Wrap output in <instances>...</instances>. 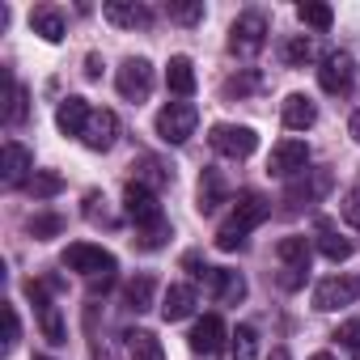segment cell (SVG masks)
Returning a JSON list of instances; mask_svg holds the SVG:
<instances>
[{"label": "cell", "mask_w": 360, "mask_h": 360, "mask_svg": "<svg viewBox=\"0 0 360 360\" xmlns=\"http://www.w3.org/2000/svg\"><path fill=\"white\" fill-rule=\"evenodd\" d=\"M267 217H271V204H267L259 191H242L238 204H233V212H229V221L217 229V246H221V250H238V246L246 242V233L259 229Z\"/></svg>", "instance_id": "obj_1"}, {"label": "cell", "mask_w": 360, "mask_h": 360, "mask_svg": "<svg viewBox=\"0 0 360 360\" xmlns=\"http://www.w3.org/2000/svg\"><path fill=\"white\" fill-rule=\"evenodd\" d=\"M276 259L284 263L280 284H284V288H301V284H305V276H309V259H314L309 238H301V233L280 238V242H276Z\"/></svg>", "instance_id": "obj_2"}, {"label": "cell", "mask_w": 360, "mask_h": 360, "mask_svg": "<svg viewBox=\"0 0 360 360\" xmlns=\"http://www.w3.org/2000/svg\"><path fill=\"white\" fill-rule=\"evenodd\" d=\"M208 140H212V148H217L221 157H233V161H246V157L259 148V136H255V127H246V123H212Z\"/></svg>", "instance_id": "obj_3"}, {"label": "cell", "mask_w": 360, "mask_h": 360, "mask_svg": "<svg viewBox=\"0 0 360 360\" xmlns=\"http://www.w3.org/2000/svg\"><path fill=\"white\" fill-rule=\"evenodd\" d=\"M195 123H200V110L191 102H169L157 110V136L165 144H183L187 136H195Z\"/></svg>", "instance_id": "obj_4"}, {"label": "cell", "mask_w": 360, "mask_h": 360, "mask_svg": "<svg viewBox=\"0 0 360 360\" xmlns=\"http://www.w3.org/2000/svg\"><path fill=\"white\" fill-rule=\"evenodd\" d=\"M64 267L94 280V276H110V271H115V255L102 250V246H89V242H72V246L64 250Z\"/></svg>", "instance_id": "obj_5"}, {"label": "cell", "mask_w": 360, "mask_h": 360, "mask_svg": "<svg viewBox=\"0 0 360 360\" xmlns=\"http://www.w3.org/2000/svg\"><path fill=\"white\" fill-rule=\"evenodd\" d=\"M267 43V18L263 13H242L229 30V51L233 56H259Z\"/></svg>", "instance_id": "obj_6"}, {"label": "cell", "mask_w": 360, "mask_h": 360, "mask_svg": "<svg viewBox=\"0 0 360 360\" xmlns=\"http://www.w3.org/2000/svg\"><path fill=\"white\" fill-rule=\"evenodd\" d=\"M318 85H322L326 94H335V98L352 94V85H356V60H352L347 51H330V56L322 60V68H318Z\"/></svg>", "instance_id": "obj_7"}, {"label": "cell", "mask_w": 360, "mask_h": 360, "mask_svg": "<svg viewBox=\"0 0 360 360\" xmlns=\"http://www.w3.org/2000/svg\"><path fill=\"white\" fill-rule=\"evenodd\" d=\"M360 301V280L356 276H330L314 288V309L330 314V309H343V305H356Z\"/></svg>", "instance_id": "obj_8"}, {"label": "cell", "mask_w": 360, "mask_h": 360, "mask_svg": "<svg viewBox=\"0 0 360 360\" xmlns=\"http://www.w3.org/2000/svg\"><path fill=\"white\" fill-rule=\"evenodd\" d=\"M115 85H119V94H123L127 102H144V98L153 94V64H148V60H140V56L123 60V64H119Z\"/></svg>", "instance_id": "obj_9"}, {"label": "cell", "mask_w": 360, "mask_h": 360, "mask_svg": "<svg viewBox=\"0 0 360 360\" xmlns=\"http://www.w3.org/2000/svg\"><path fill=\"white\" fill-rule=\"evenodd\" d=\"M305 165H309L305 140H280L267 157V174H276V178H297V174H305Z\"/></svg>", "instance_id": "obj_10"}, {"label": "cell", "mask_w": 360, "mask_h": 360, "mask_svg": "<svg viewBox=\"0 0 360 360\" xmlns=\"http://www.w3.org/2000/svg\"><path fill=\"white\" fill-rule=\"evenodd\" d=\"M123 212L136 221V229H148V225L165 221V217H161V204H157V191H148V187H140V183H127V187H123Z\"/></svg>", "instance_id": "obj_11"}, {"label": "cell", "mask_w": 360, "mask_h": 360, "mask_svg": "<svg viewBox=\"0 0 360 360\" xmlns=\"http://www.w3.org/2000/svg\"><path fill=\"white\" fill-rule=\"evenodd\" d=\"M335 187V178H330V169H305V174H297V178H288V191H284V200L297 208V204H318L326 191Z\"/></svg>", "instance_id": "obj_12"}, {"label": "cell", "mask_w": 360, "mask_h": 360, "mask_svg": "<svg viewBox=\"0 0 360 360\" xmlns=\"http://www.w3.org/2000/svg\"><path fill=\"white\" fill-rule=\"evenodd\" d=\"M225 339H229V330H225V318H221V314H204V318L191 326V335H187V343H191L195 356H217V352H225Z\"/></svg>", "instance_id": "obj_13"}, {"label": "cell", "mask_w": 360, "mask_h": 360, "mask_svg": "<svg viewBox=\"0 0 360 360\" xmlns=\"http://www.w3.org/2000/svg\"><path fill=\"white\" fill-rule=\"evenodd\" d=\"M102 18L110 26H119V30H148L153 26V9L140 5V0H106Z\"/></svg>", "instance_id": "obj_14"}, {"label": "cell", "mask_w": 360, "mask_h": 360, "mask_svg": "<svg viewBox=\"0 0 360 360\" xmlns=\"http://www.w3.org/2000/svg\"><path fill=\"white\" fill-rule=\"evenodd\" d=\"M115 140H119V115L115 110H94L85 131H81V144L94 148V153H106V148H115Z\"/></svg>", "instance_id": "obj_15"}, {"label": "cell", "mask_w": 360, "mask_h": 360, "mask_svg": "<svg viewBox=\"0 0 360 360\" xmlns=\"http://www.w3.org/2000/svg\"><path fill=\"white\" fill-rule=\"evenodd\" d=\"M0 178H5V187H22L26 178H30V169H34V157H30V148L26 144H18V140H5V148H0Z\"/></svg>", "instance_id": "obj_16"}, {"label": "cell", "mask_w": 360, "mask_h": 360, "mask_svg": "<svg viewBox=\"0 0 360 360\" xmlns=\"http://www.w3.org/2000/svg\"><path fill=\"white\" fill-rule=\"evenodd\" d=\"M195 314V288L191 284H169L161 297V318L165 322H183Z\"/></svg>", "instance_id": "obj_17"}, {"label": "cell", "mask_w": 360, "mask_h": 360, "mask_svg": "<svg viewBox=\"0 0 360 360\" xmlns=\"http://www.w3.org/2000/svg\"><path fill=\"white\" fill-rule=\"evenodd\" d=\"M280 119H284V127L305 131V127L318 123V106H314V98H305V94H288L284 106H280Z\"/></svg>", "instance_id": "obj_18"}, {"label": "cell", "mask_w": 360, "mask_h": 360, "mask_svg": "<svg viewBox=\"0 0 360 360\" xmlns=\"http://www.w3.org/2000/svg\"><path fill=\"white\" fill-rule=\"evenodd\" d=\"M89 115H94V110H89V102L72 94V98H64V102L56 106V127H60L64 136H81V131H85V123H89Z\"/></svg>", "instance_id": "obj_19"}, {"label": "cell", "mask_w": 360, "mask_h": 360, "mask_svg": "<svg viewBox=\"0 0 360 360\" xmlns=\"http://www.w3.org/2000/svg\"><path fill=\"white\" fill-rule=\"evenodd\" d=\"M204 280L212 284V292H217L221 305H238V301L246 297V280H242L238 271H229V267H208Z\"/></svg>", "instance_id": "obj_20"}, {"label": "cell", "mask_w": 360, "mask_h": 360, "mask_svg": "<svg viewBox=\"0 0 360 360\" xmlns=\"http://www.w3.org/2000/svg\"><path fill=\"white\" fill-rule=\"evenodd\" d=\"M200 204V212L204 217H212L221 204H229V187H225V178H221V169H204V178H200V195H195Z\"/></svg>", "instance_id": "obj_21"}, {"label": "cell", "mask_w": 360, "mask_h": 360, "mask_svg": "<svg viewBox=\"0 0 360 360\" xmlns=\"http://www.w3.org/2000/svg\"><path fill=\"white\" fill-rule=\"evenodd\" d=\"M165 85L178 94V98H191L195 94V64L187 56H169L165 64Z\"/></svg>", "instance_id": "obj_22"}, {"label": "cell", "mask_w": 360, "mask_h": 360, "mask_svg": "<svg viewBox=\"0 0 360 360\" xmlns=\"http://www.w3.org/2000/svg\"><path fill=\"white\" fill-rule=\"evenodd\" d=\"M169 178H174V174H169L157 157H136V161H131V183H140V187H148V191L165 187Z\"/></svg>", "instance_id": "obj_23"}, {"label": "cell", "mask_w": 360, "mask_h": 360, "mask_svg": "<svg viewBox=\"0 0 360 360\" xmlns=\"http://www.w3.org/2000/svg\"><path fill=\"white\" fill-rule=\"evenodd\" d=\"M30 30H34L39 39H47V43H60V39H64V13L51 9V5H39V9L30 13Z\"/></svg>", "instance_id": "obj_24"}, {"label": "cell", "mask_w": 360, "mask_h": 360, "mask_svg": "<svg viewBox=\"0 0 360 360\" xmlns=\"http://www.w3.org/2000/svg\"><path fill=\"white\" fill-rule=\"evenodd\" d=\"M318 250L330 259V263H343V259H352V242L330 225V221H322L318 225Z\"/></svg>", "instance_id": "obj_25"}, {"label": "cell", "mask_w": 360, "mask_h": 360, "mask_svg": "<svg viewBox=\"0 0 360 360\" xmlns=\"http://www.w3.org/2000/svg\"><path fill=\"white\" fill-rule=\"evenodd\" d=\"M123 339H127V356H131V360H165L161 339H157L153 330H127Z\"/></svg>", "instance_id": "obj_26"}, {"label": "cell", "mask_w": 360, "mask_h": 360, "mask_svg": "<svg viewBox=\"0 0 360 360\" xmlns=\"http://www.w3.org/2000/svg\"><path fill=\"white\" fill-rule=\"evenodd\" d=\"M123 301H127V309H148L153 305V276H136L127 288H123Z\"/></svg>", "instance_id": "obj_27"}, {"label": "cell", "mask_w": 360, "mask_h": 360, "mask_svg": "<svg viewBox=\"0 0 360 360\" xmlns=\"http://www.w3.org/2000/svg\"><path fill=\"white\" fill-rule=\"evenodd\" d=\"M60 191H64V178L56 169H34V178H30V195L34 200H51Z\"/></svg>", "instance_id": "obj_28"}, {"label": "cell", "mask_w": 360, "mask_h": 360, "mask_svg": "<svg viewBox=\"0 0 360 360\" xmlns=\"http://www.w3.org/2000/svg\"><path fill=\"white\" fill-rule=\"evenodd\" d=\"M26 102H30V94H26V85H18V81L9 77V106H5V123H9V127H18V123L26 119V110H30Z\"/></svg>", "instance_id": "obj_29"}, {"label": "cell", "mask_w": 360, "mask_h": 360, "mask_svg": "<svg viewBox=\"0 0 360 360\" xmlns=\"http://www.w3.org/2000/svg\"><path fill=\"white\" fill-rule=\"evenodd\" d=\"M30 238H39V242H47V238H60L64 233V217H56V212H39V217H30Z\"/></svg>", "instance_id": "obj_30"}, {"label": "cell", "mask_w": 360, "mask_h": 360, "mask_svg": "<svg viewBox=\"0 0 360 360\" xmlns=\"http://www.w3.org/2000/svg\"><path fill=\"white\" fill-rule=\"evenodd\" d=\"M39 318H43V335H47V343H68V330H64V318H60V309L56 305H43L39 309Z\"/></svg>", "instance_id": "obj_31"}, {"label": "cell", "mask_w": 360, "mask_h": 360, "mask_svg": "<svg viewBox=\"0 0 360 360\" xmlns=\"http://www.w3.org/2000/svg\"><path fill=\"white\" fill-rule=\"evenodd\" d=\"M309 60H314V39L297 34V39H288V43H284V64L301 68V64H309Z\"/></svg>", "instance_id": "obj_32"}, {"label": "cell", "mask_w": 360, "mask_h": 360, "mask_svg": "<svg viewBox=\"0 0 360 360\" xmlns=\"http://www.w3.org/2000/svg\"><path fill=\"white\" fill-rule=\"evenodd\" d=\"M233 360H259V335H255V326H238V335H233Z\"/></svg>", "instance_id": "obj_33"}, {"label": "cell", "mask_w": 360, "mask_h": 360, "mask_svg": "<svg viewBox=\"0 0 360 360\" xmlns=\"http://www.w3.org/2000/svg\"><path fill=\"white\" fill-rule=\"evenodd\" d=\"M297 18H301L309 30H330V22H335L330 5H301V9H297Z\"/></svg>", "instance_id": "obj_34"}, {"label": "cell", "mask_w": 360, "mask_h": 360, "mask_svg": "<svg viewBox=\"0 0 360 360\" xmlns=\"http://www.w3.org/2000/svg\"><path fill=\"white\" fill-rule=\"evenodd\" d=\"M255 89H263V72H238V77L225 81V94H229V98H246V94H255Z\"/></svg>", "instance_id": "obj_35"}, {"label": "cell", "mask_w": 360, "mask_h": 360, "mask_svg": "<svg viewBox=\"0 0 360 360\" xmlns=\"http://www.w3.org/2000/svg\"><path fill=\"white\" fill-rule=\"evenodd\" d=\"M165 238H169V221H157V225H148V229H136V246H140V250H157Z\"/></svg>", "instance_id": "obj_36"}, {"label": "cell", "mask_w": 360, "mask_h": 360, "mask_svg": "<svg viewBox=\"0 0 360 360\" xmlns=\"http://www.w3.org/2000/svg\"><path fill=\"white\" fill-rule=\"evenodd\" d=\"M335 339H339V347H347V352H356V356H360V318L343 322V326L335 330Z\"/></svg>", "instance_id": "obj_37"}, {"label": "cell", "mask_w": 360, "mask_h": 360, "mask_svg": "<svg viewBox=\"0 0 360 360\" xmlns=\"http://www.w3.org/2000/svg\"><path fill=\"white\" fill-rule=\"evenodd\" d=\"M339 217H343L352 229H360V187H352V191L343 195V204H339Z\"/></svg>", "instance_id": "obj_38"}, {"label": "cell", "mask_w": 360, "mask_h": 360, "mask_svg": "<svg viewBox=\"0 0 360 360\" xmlns=\"http://www.w3.org/2000/svg\"><path fill=\"white\" fill-rule=\"evenodd\" d=\"M169 22L195 26V22H204V5H200V0H195V5H169Z\"/></svg>", "instance_id": "obj_39"}, {"label": "cell", "mask_w": 360, "mask_h": 360, "mask_svg": "<svg viewBox=\"0 0 360 360\" xmlns=\"http://www.w3.org/2000/svg\"><path fill=\"white\" fill-rule=\"evenodd\" d=\"M5 326H9V339H5V347L13 352V347H18V339H22V318H18V305H5Z\"/></svg>", "instance_id": "obj_40"}, {"label": "cell", "mask_w": 360, "mask_h": 360, "mask_svg": "<svg viewBox=\"0 0 360 360\" xmlns=\"http://www.w3.org/2000/svg\"><path fill=\"white\" fill-rule=\"evenodd\" d=\"M110 284H115V271H110V276H94V280H89V297H98V292H106Z\"/></svg>", "instance_id": "obj_41"}, {"label": "cell", "mask_w": 360, "mask_h": 360, "mask_svg": "<svg viewBox=\"0 0 360 360\" xmlns=\"http://www.w3.org/2000/svg\"><path fill=\"white\" fill-rule=\"evenodd\" d=\"M85 77H89V81H98V77H102V60H98V56H89V60H85Z\"/></svg>", "instance_id": "obj_42"}, {"label": "cell", "mask_w": 360, "mask_h": 360, "mask_svg": "<svg viewBox=\"0 0 360 360\" xmlns=\"http://www.w3.org/2000/svg\"><path fill=\"white\" fill-rule=\"evenodd\" d=\"M347 131H352V140H356V144H360V110H356V115H352V123H347Z\"/></svg>", "instance_id": "obj_43"}, {"label": "cell", "mask_w": 360, "mask_h": 360, "mask_svg": "<svg viewBox=\"0 0 360 360\" xmlns=\"http://www.w3.org/2000/svg\"><path fill=\"white\" fill-rule=\"evenodd\" d=\"M267 360H292V356H288V347H271V356H267Z\"/></svg>", "instance_id": "obj_44"}, {"label": "cell", "mask_w": 360, "mask_h": 360, "mask_svg": "<svg viewBox=\"0 0 360 360\" xmlns=\"http://www.w3.org/2000/svg\"><path fill=\"white\" fill-rule=\"evenodd\" d=\"M309 360H335V356H330V352H314Z\"/></svg>", "instance_id": "obj_45"}, {"label": "cell", "mask_w": 360, "mask_h": 360, "mask_svg": "<svg viewBox=\"0 0 360 360\" xmlns=\"http://www.w3.org/2000/svg\"><path fill=\"white\" fill-rule=\"evenodd\" d=\"M34 360H51V356H34Z\"/></svg>", "instance_id": "obj_46"}]
</instances>
